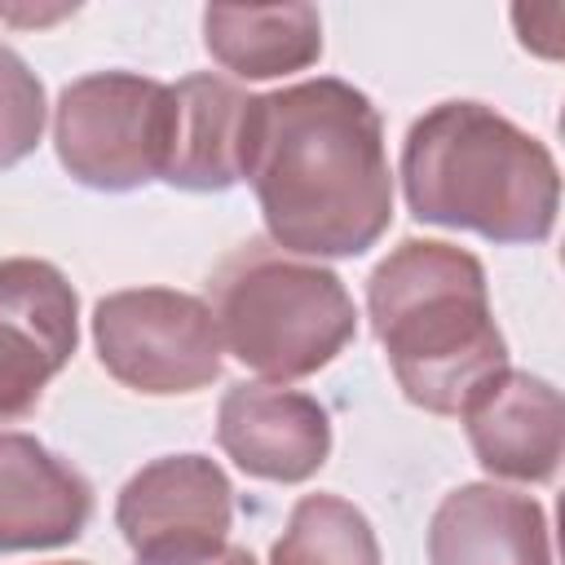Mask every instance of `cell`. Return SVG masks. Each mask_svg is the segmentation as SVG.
I'll list each match as a JSON object with an SVG mask.
<instances>
[{
	"label": "cell",
	"mask_w": 565,
	"mask_h": 565,
	"mask_svg": "<svg viewBox=\"0 0 565 565\" xmlns=\"http://www.w3.org/2000/svg\"><path fill=\"white\" fill-rule=\"evenodd\" d=\"M93 349L124 388L172 397L221 375V331L203 296L177 287L110 291L93 309Z\"/></svg>",
	"instance_id": "cell-6"
},
{
	"label": "cell",
	"mask_w": 565,
	"mask_h": 565,
	"mask_svg": "<svg viewBox=\"0 0 565 565\" xmlns=\"http://www.w3.org/2000/svg\"><path fill=\"white\" fill-rule=\"evenodd\" d=\"M79 344V296L35 256L0 260V424L26 419Z\"/></svg>",
	"instance_id": "cell-7"
},
{
	"label": "cell",
	"mask_w": 565,
	"mask_h": 565,
	"mask_svg": "<svg viewBox=\"0 0 565 565\" xmlns=\"http://www.w3.org/2000/svg\"><path fill=\"white\" fill-rule=\"evenodd\" d=\"M49 102L40 75L9 49L0 44V172L18 168L44 137Z\"/></svg>",
	"instance_id": "cell-16"
},
{
	"label": "cell",
	"mask_w": 565,
	"mask_h": 565,
	"mask_svg": "<svg viewBox=\"0 0 565 565\" xmlns=\"http://www.w3.org/2000/svg\"><path fill=\"white\" fill-rule=\"evenodd\" d=\"M428 565H552V530L539 499L468 481L428 521Z\"/></svg>",
	"instance_id": "cell-11"
},
{
	"label": "cell",
	"mask_w": 565,
	"mask_h": 565,
	"mask_svg": "<svg viewBox=\"0 0 565 565\" xmlns=\"http://www.w3.org/2000/svg\"><path fill=\"white\" fill-rule=\"evenodd\" d=\"M269 565H380V539L340 494H305L269 547Z\"/></svg>",
	"instance_id": "cell-15"
},
{
	"label": "cell",
	"mask_w": 565,
	"mask_h": 565,
	"mask_svg": "<svg viewBox=\"0 0 565 565\" xmlns=\"http://www.w3.org/2000/svg\"><path fill=\"white\" fill-rule=\"evenodd\" d=\"M221 349L269 384L318 375L358 335L340 274L287 252L247 247L216 274Z\"/></svg>",
	"instance_id": "cell-4"
},
{
	"label": "cell",
	"mask_w": 565,
	"mask_h": 565,
	"mask_svg": "<svg viewBox=\"0 0 565 565\" xmlns=\"http://www.w3.org/2000/svg\"><path fill=\"white\" fill-rule=\"evenodd\" d=\"M243 181L287 256H362L393 221V168L371 97L335 75L252 97Z\"/></svg>",
	"instance_id": "cell-1"
},
{
	"label": "cell",
	"mask_w": 565,
	"mask_h": 565,
	"mask_svg": "<svg viewBox=\"0 0 565 565\" xmlns=\"http://www.w3.org/2000/svg\"><path fill=\"white\" fill-rule=\"evenodd\" d=\"M216 446L256 481H309L331 455V415L282 384H230L216 406Z\"/></svg>",
	"instance_id": "cell-9"
},
{
	"label": "cell",
	"mask_w": 565,
	"mask_h": 565,
	"mask_svg": "<svg viewBox=\"0 0 565 565\" xmlns=\"http://www.w3.org/2000/svg\"><path fill=\"white\" fill-rule=\"evenodd\" d=\"M137 565H256V556L247 547L221 543L212 552H194V556H172V561H137Z\"/></svg>",
	"instance_id": "cell-17"
},
{
	"label": "cell",
	"mask_w": 565,
	"mask_h": 565,
	"mask_svg": "<svg viewBox=\"0 0 565 565\" xmlns=\"http://www.w3.org/2000/svg\"><path fill=\"white\" fill-rule=\"evenodd\" d=\"M402 194L415 221L486 243H543L556 230L561 172L552 150L481 102L424 110L402 141Z\"/></svg>",
	"instance_id": "cell-3"
},
{
	"label": "cell",
	"mask_w": 565,
	"mask_h": 565,
	"mask_svg": "<svg viewBox=\"0 0 565 565\" xmlns=\"http://www.w3.org/2000/svg\"><path fill=\"white\" fill-rule=\"evenodd\" d=\"M234 490L207 455H163L137 468L119 499L115 525L137 561H172L230 543Z\"/></svg>",
	"instance_id": "cell-8"
},
{
	"label": "cell",
	"mask_w": 565,
	"mask_h": 565,
	"mask_svg": "<svg viewBox=\"0 0 565 565\" xmlns=\"http://www.w3.org/2000/svg\"><path fill=\"white\" fill-rule=\"evenodd\" d=\"M252 93L221 75H185L172 84V128L163 181L212 194L243 181V132Z\"/></svg>",
	"instance_id": "cell-13"
},
{
	"label": "cell",
	"mask_w": 565,
	"mask_h": 565,
	"mask_svg": "<svg viewBox=\"0 0 565 565\" xmlns=\"http://www.w3.org/2000/svg\"><path fill=\"white\" fill-rule=\"evenodd\" d=\"M366 313L397 388L428 415H459L508 366L486 269L455 243H397L366 278Z\"/></svg>",
	"instance_id": "cell-2"
},
{
	"label": "cell",
	"mask_w": 565,
	"mask_h": 565,
	"mask_svg": "<svg viewBox=\"0 0 565 565\" xmlns=\"http://www.w3.org/2000/svg\"><path fill=\"white\" fill-rule=\"evenodd\" d=\"M49 565H88V561H49Z\"/></svg>",
	"instance_id": "cell-18"
},
{
	"label": "cell",
	"mask_w": 565,
	"mask_h": 565,
	"mask_svg": "<svg viewBox=\"0 0 565 565\" xmlns=\"http://www.w3.org/2000/svg\"><path fill=\"white\" fill-rule=\"evenodd\" d=\"M172 128V84L137 71H93L62 88L53 106L57 163L88 190L124 194L163 181Z\"/></svg>",
	"instance_id": "cell-5"
},
{
	"label": "cell",
	"mask_w": 565,
	"mask_h": 565,
	"mask_svg": "<svg viewBox=\"0 0 565 565\" xmlns=\"http://www.w3.org/2000/svg\"><path fill=\"white\" fill-rule=\"evenodd\" d=\"M468 446L490 477L503 481H552L561 468V393L543 375L503 366L459 411Z\"/></svg>",
	"instance_id": "cell-10"
},
{
	"label": "cell",
	"mask_w": 565,
	"mask_h": 565,
	"mask_svg": "<svg viewBox=\"0 0 565 565\" xmlns=\"http://www.w3.org/2000/svg\"><path fill=\"white\" fill-rule=\"evenodd\" d=\"M203 49L221 71L238 79L291 75L322 57V18L313 4H212L203 9Z\"/></svg>",
	"instance_id": "cell-14"
},
{
	"label": "cell",
	"mask_w": 565,
	"mask_h": 565,
	"mask_svg": "<svg viewBox=\"0 0 565 565\" xmlns=\"http://www.w3.org/2000/svg\"><path fill=\"white\" fill-rule=\"evenodd\" d=\"M93 486L26 433H0V556L62 547L84 534Z\"/></svg>",
	"instance_id": "cell-12"
}]
</instances>
